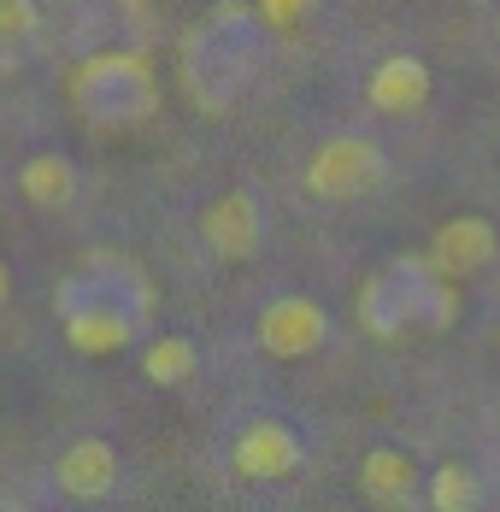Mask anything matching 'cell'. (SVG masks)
<instances>
[{"instance_id": "obj_5", "label": "cell", "mask_w": 500, "mask_h": 512, "mask_svg": "<svg viewBox=\"0 0 500 512\" xmlns=\"http://www.w3.org/2000/svg\"><path fill=\"white\" fill-rule=\"evenodd\" d=\"M330 342V312L312 295H277L253 324V348L271 359H306Z\"/></svg>"}, {"instance_id": "obj_15", "label": "cell", "mask_w": 500, "mask_h": 512, "mask_svg": "<svg viewBox=\"0 0 500 512\" xmlns=\"http://www.w3.org/2000/svg\"><path fill=\"white\" fill-rule=\"evenodd\" d=\"M42 24L36 0H0V42H30Z\"/></svg>"}, {"instance_id": "obj_17", "label": "cell", "mask_w": 500, "mask_h": 512, "mask_svg": "<svg viewBox=\"0 0 500 512\" xmlns=\"http://www.w3.org/2000/svg\"><path fill=\"white\" fill-rule=\"evenodd\" d=\"M6 295H12V271H6V259H0V307H6Z\"/></svg>"}, {"instance_id": "obj_16", "label": "cell", "mask_w": 500, "mask_h": 512, "mask_svg": "<svg viewBox=\"0 0 500 512\" xmlns=\"http://www.w3.org/2000/svg\"><path fill=\"white\" fill-rule=\"evenodd\" d=\"M312 6L318 0H259V18H265V30H295Z\"/></svg>"}, {"instance_id": "obj_3", "label": "cell", "mask_w": 500, "mask_h": 512, "mask_svg": "<svg viewBox=\"0 0 500 512\" xmlns=\"http://www.w3.org/2000/svg\"><path fill=\"white\" fill-rule=\"evenodd\" d=\"M71 106L95 124V130H124V124H142L159 106V83H153V65L130 48L95 53L71 71Z\"/></svg>"}, {"instance_id": "obj_12", "label": "cell", "mask_w": 500, "mask_h": 512, "mask_svg": "<svg viewBox=\"0 0 500 512\" xmlns=\"http://www.w3.org/2000/svg\"><path fill=\"white\" fill-rule=\"evenodd\" d=\"M18 195L30 206H48V212L71 206L77 201V165L65 154H30L18 165Z\"/></svg>"}, {"instance_id": "obj_7", "label": "cell", "mask_w": 500, "mask_h": 512, "mask_svg": "<svg viewBox=\"0 0 500 512\" xmlns=\"http://www.w3.org/2000/svg\"><path fill=\"white\" fill-rule=\"evenodd\" d=\"M500 254V230L483 218V212H459V218H448L436 236H430V271H442V277H477V271H489Z\"/></svg>"}, {"instance_id": "obj_8", "label": "cell", "mask_w": 500, "mask_h": 512, "mask_svg": "<svg viewBox=\"0 0 500 512\" xmlns=\"http://www.w3.org/2000/svg\"><path fill=\"white\" fill-rule=\"evenodd\" d=\"M259 236H265V212L248 189H230L200 212V242L218 259H248L259 248Z\"/></svg>"}, {"instance_id": "obj_1", "label": "cell", "mask_w": 500, "mask_h": 512, "mask_svg": "<svg viewBox=\"0 0 500 512\" xmlns=\"http://www.w3.org/2000/svg\"><path fill=\"white\" fill-rule=\"evenodd\" d=\"M153 312L148 283L136 277V265H124L118 277H71L59 289V318H65V342L89 359L124 354Z\"/></svg>"}, {"instance_id": "obj_10", "label": "cell", "mask_w": 500, "mask_h": 512, "mask_svg": "<svg viewBox=\"0 0 500 512\" xmlns=\"http://www.w3.org/2000/svg\"><path fill=\"white\" fill-rule=\"evenodd\" d=\"M365 101L377 106V112H389V118L418 112V106L430 101V65H424L418 53H389V59L365 77Z\"/></svg>"}, {"instance_id": "obj_9", "label": "cell", "mask_w": 500, "mask_h": 512, "mask_svg": "<svg viewBox=\"0 0 500 512\" xmlns=\"http://www.w3.org/2000/svg\"><path fill=\"white\" fill-rule=\"evenodd\" d=\"M53 483L71 495V501H106L112 489H118V454H112V442H100V436H83V442H71L59 465H53Z\"/></svg>"}, {"instance_id": "obj_14", "label": "cell", "mask_w": 500, "mask_h": 512, "mask_svg": "<svg viewBox=\"0 0 500 512\" xmlns=\"http://www.w3.org/2000/svg\"><path fill=\"white\" fill-rule=\"evenodd\" d=\"M424 489H430V512H477V471L471 465H436Z\"/></svg>"}, {"instance_id": "obj_6", "label": "cell", "mask_w": 500, "mask_h": 512, "mask_svg": "<svg viewBox=\"0 0 500 512\" xmlns=\"http://www.w3.org/2000/svg\"><path fill=\"white\" fill-rule=\"evenodd\" d=\"M300 460H306V442H300L295 424H283V418H253L248 430L236 436V448H230L236 477H248V483H283V477L300 471Z\"/></svg>"}, {"instance_id": "obj_11", "label": "cell", "mask_w": 500, "mask_h": 512, "mask_svg": "<svg viewBox=\"0 0 500 512\" xmlns=\"http://www.w3.org/2000/svg\"><path fill=\"white\" fill-rule=\"evenodd\" d=\"M359 495L371 501V507H406L412 495H418V460L412 454H400V448H371L365 460H359Z\"/></svg>"}, {"instance_id": "obj_4", "label": "cell", "mask_w": 500, "mask_h": 512, "mask_svg": "<svg viewBox=\"0 0 500 512\" xmlns=\"http://www.w3.org/2000/svg\"><path fill=\"white\" fill-rule=\"evenodd\" d=\"M389 177V159L371 136H330L318 142V154L306 159V189L318 201H359V195H377Z\"/></svg>"}, {"instance_id": "obj_2", "label": "cell", "mask_w": 500, "mask_h": 512, "mask_svg": "<svg viewBox=\"0 0 500 512\" xmlns=\"http://www.w3.org/2000/svg\"><path fill=\"white\" fill-rule=\"evenodd\" d=\"M453 318H459V289H453V277L430 271V259H424V265L400 259V265L377 271V277L359 289V324H365L371 336H400L406 324L448 330Z\"/></svg>"}, {"instance_id": "obj_13", "label": "cell", "mask_w": 500, "mask_h": 512, "mask_svg": "<svg viewBox=\"0 0 500 512\" xmlns=\"http://www.w3.org/2000/svg\"><path fill=\"white\" fill-rule=\"evenodd\" d=\"M195 371H200V354H195L189 336H159V342H148V354H142V377H148L153 389H183Z\"/></svg>"}]
</instances>
